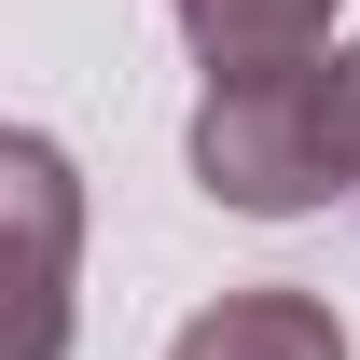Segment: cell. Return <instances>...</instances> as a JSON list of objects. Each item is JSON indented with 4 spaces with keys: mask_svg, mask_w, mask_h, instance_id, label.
Returning a JSON list of instances; mask_svg holds the SVG:
<instances>
[{
    "mask_svg": "<svg viewBox=\"0 0 360 360\" xmlns=\"http://www.w3.org/2000/svg\"><path fill=\"white\" fill-rule=\"evenodd\" d=\"M180 153H194V180L222 194L236 222H305V208L360 194V56L305 42V56L208 70Z\"/></svg>",
    "mask_w": 360,
    "mask_h": 360,
    "instance_id": "obj_1",
    "label": "cell"
},
{
    "mask_svg": "<svg viewBox=\"0 0 360 360\" xmlns=\"http://www.w3.org/2000/svg\"><path fill=\"white\" fill-rule=\"evenodd\" d=\"M0 208H14V360L70 347V153L0 139Z\"/></svg>",
    "mask_w": 360,
    "mask_h": 360,
    "instance_id": "obj_2",
    "label": "cell"
},
{
    "mask_svg": "<svg viewBox=\"0 0 360 360\" xmlns=\"http://www.w3.org/2000/svg\"><path fill=\"white\" fill-rule=\"evenodd\" d=\"M167 360H347V319L319 291H222V305L180 319Z\"/></svg>",
    "mask_w": 360,
    "mask_h": 360,
    "instance_id": "obj_3",
    "label": "cell"
},
{
    "mask_svg": "<svg viewBox=\"0 0 360 360\" xmlns=\"http://www.w3.org/2000/svg\"><path fill=\"white\" fill-rule=\"evenodd\" d=\"M180 42L208 56V70H250V56H305L333 42V0H167Z\"/></svg>",
    "mask_w": 360,
    "mask_h": 360,
    "instance_id": "obj_4",
    "label": "cell"
}]
</instances>
